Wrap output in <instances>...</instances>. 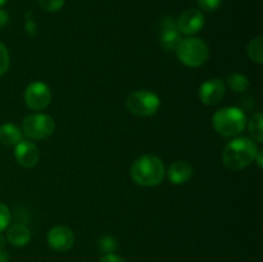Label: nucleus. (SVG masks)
Here are the masks:
<instances>
[{"instance_id": "1", "label": "nucleus", "mask_w": 263, "mask_h": 262, "mask_svg": "<svg viewBox=\"0 0 263 262\" xmlns=\"http://www.w3.org/2000/svg\"><path fill=\"white\" fill-rule=\"evenodd\" d=\"M130 175L135 184L152 188L163 181L166 176V169L161 158L153 154H144L134 161Z\"/></svg>"}, {"instance_id": "2", "label": "nucleus", "mask_w": 263, "mask_h": 262, "mask_svg": "<svg viewBox=\"0 0 263 262\" xmlns=\"http://www.w3.org/2000/svg\"><path fill=\"white\" fill-rule=\"evenodd\" d=\"M258 146L249 138H236L226 144L222 151V162L229 170L240 171L254 162Z\"/></svg>"}, {"instance_id": "3", "label": "nucleus", "mask_w": 263, "mask_h": 262, "mask_svg": "<svg viewBox=\"0 0 263 262\" xmlns=\"http://www.w3.org/2000/svg\"><path fill=\"white\" fill-rule=\"evenodd\" d=\"M212 125L220 135L231 138L244 131L247 126V116L238 107L221 108L213 115Z\"/></svg>"}, {"instance_id": "4", "label": "nucleus", "mask_w": 263, "mask_h": 262, "mask_svg": "<svg viewBox=\"0 0 263 262\" xmlns=\"http://www.w3.org/2000/svg\"><path fill=\"white\" fill-rule=\"evenodd\" d=\"M179 61L186 67L198 68L207 62L210 57V49L204 40L199 38L182 39L176 49Z\"/></svg>"}, {"instance_id": "5", "label": "nucleus", "mask_w": 263, "mask_h": 262, "mask_svg": "<svg viewBox=\"0 0 263 262\" xmlns=\"http://www.w3.org/2000/svg\"><path fill=\"white\" fill-rule=\"evenodd\" d=\"M161 99L158 95L149 90H136L126 99V108L128 112L139 117H151L158 112Z\"/></svg>"}, {"instance_id": "6", "label": "nucleus", "mask_w": 263, "mask_h": 262, "mask_svg": "<svg viewBox=\"0 0 263 262\" xmlns=\"http://www.w3.org/2000/svg\"><path fill=\"white\" fill-rule=\"evenodd\" d=\"M55 130V121L45 113H33L23 118V135L32 140H43L53 135Z\"/></svg>"}, {"instance_id": "7", "label": "nucleus", "mask_w": 263, "mask_h": 262, "mask_svg": "<svg viewBox=\"0 0 263 262\" xmlns=\"http://www.w3.org/2000/svg\"><path fill=\"white\" fill-rule=\"evenodd\" d=\"M26 105L32 110L45 109L51 100L50 87L41 81H33L26 87L23 94Z\"/></svg>"}, {"instance_id": "8", "label": "nucleus", "mask_w": 263, "mask_h": 262, "mask_svg": "<svg viewBox=\"0 0 263 262\" xmlns=\"http://www.w3.org/2000/svg\"><path fill=\"white\" fill-rule=\"evenodd\" d=\"M204 23V14L199 9H187L176 21V27L182 35L193 36L202 30Z\"/></svg>"}, {"instance_id": "9", "label": "nucleus", "mask_w": 263, "mask_h": 262, "mask_svg": "<svg viewBox=\"0 0 263 262\" xmlns=\"http://www.w3.org/2000/svg\"><path fill=\"white\" fill-rule=\"evenodd\" d=\"M226 94V85L221 79H210L199 87V99L205 105H217Z\"/></svg>"}, {"instance_id": "10", "label": "nucleus", "mask_w": 263, "mask_h": 262, "mask_svg": "<svg viewBox=\"0 0 263 262\" xmlns=\"http://www.w3.org/2000/svg\"><path fill=\"white\" fill-rule=\"evenodd\" d=\"M48 244L57 252L69 251L74 244L73 231L63 225L54 226L48 233Z\"/></svg>"}, {"instance_id": "11", "label": "nucleus", "mask_w": 263, "mask_h": 262, "mask_svg": "<svg viewBox=\"0 0 263 262\" xmlns=\"http://www.w3.org/2000/svg\"><path fill=\"white\" fill-rule=\"evenodd\" d=\"M14 157L18 164L26 169H31L37 164L40 159V152L35 143L22 139L17 145H14Z\"/></svg>"}, {"instance_id": "12", "label": "nucleus", "mask_w": 263, "mask_h": 262, "mask_svg": "<svg viewBox=\"0 0 263 262\" xmlns=\"http://www.w3.org/2000/svg\"><path fill=\"white\" fill-rule=\"evenodd\" d=\"M159 39H161V45L166 50H176L179 44L181 43V35L176 27V22L171 17H164L161 21V32H159Z\"/></svg>"}, {"instance_id": "13", "label": "nucleus", "mask_w": 263, "mask_h": 262, "mask_svg": "<svg viewBox=\"0 0 263 262\" xmlns=\"http://www.w3.org/2000/svg\"><path fill=\"white\" fill-rule=\"evenodd\" d=\"M167 177L174 185H182L189 181L194 175V169L186 161H176L167 170Z\"/></svg>"}, {"instance_id": "14", "label": "nucleus", "mask_w": 263, "mask_h": 262, "mask_svg": "<svg viewBox=\"0 0 263 262\" xmlns=\"http://www.w3.org/2000/svg\"><path fill=\"white\" fill-rule=\"evenodd\" d=\"M7 240L14 247H25L31 240V231L23 223H13L7 230Z\"/></svg>"}, {"instance_id": "15", "label": "nucleus", "mask_w": 263, "mask_h": 262, "mask_svg": "<svg viewBox=\"0 0 263 262\" xmlns=\"http://www.w3.org/2000/svg\"><path fill=\"white\" fill-rule=\"evenodd\" d=\"M23 139V133L13 123H4L0 126V143L3 145H17Z\"/></svg>"}, {"instance_id": "16", "label": "nucleus", "mask_w": 263, "mask_h": 262, "mask_svg": "<svg viewBox=\"0 0 263 262\" xmlns=\"http://www.w3.org/2000/svg\"><path fill=\"white\" fill-rule=\"evenodd\" d=\"M262 122H263V115L261 112L256 113V115L248 121L249 135L252 136V140L257 141V143H262L263 141Z\"/></svg>"}, {"instance_id": "17", "label": "nucleus", "mask_w": 263, "mask_h": 262, "mask_svg": "<svg viewBox=\"0 0 263 262\" xmlns=\"http://www.w3.org/2000/svg\"><path fill=\"white\" fill-rule=\"evenodd\" d=\"M248 55L251 58L252 62L254 63L262 64L263 63V36H257V38L252 39L249 41L248 49Z\"/></svg>"}, {"instance_id": "18", "label": "nucleus", "mask_w": 263, "mask_h": 262, "mask_svg": "<svg viewBox=\"0 0 263 262\" xmlns=\"http://www.w3.org/2000/svg\"><path fill=\"white\" fill-rule=\"evenodd\" d=\"M226 82H228V86L235 92H244L249 87L248 77L243 73L229 74Z\"/></svg>"}, {"instance_id": "19", "label": "nucleus", "mask_w": 263, "mask_h": 262, "mask_svg": "<svg viewBox=\"0 0 263 262\" xmlns=\"http://www.w3.org/2000/svg\"><path fill=\"white\" fill-rule=\"evenodd\" d=\"M10 58H9V51H8L7 46L3 43H0V76L5 73L9 68Z\"/></svg>"}, {"instance_id": "20", "label": "nucleus", "mask_w": 263, "mask_h": 262, "mask_svg": "<svg viewBox=\"0 0 263 262\" xmlns=\"http://www.w3.org/2000/svg\"><path fill=\"white\" fill-rule=\"evenodd\" d=\"M40 7L46 12H58L64 5V0H37Z\"/></svg>"}, {"instance_id": "21", "label": "nucleus", "mask_w": 263, "mask_h": 262, "mask_svg": "<svg viewBox=\"0 0 263 262\" xmlns=\"http://www.w3.org/2000/svg\"><path fill=\"white\" fill-rule=\"evenodd\" d=\"M10 218H12V215H10L9 208L4 203L0 202V233H3L9 226Z\"/></svg>"}, {"instance_id": "22", "label": "nucleus", "mask_w": 263, "mask_h": 262, "mask_svg": "<svg viewBox=\"0 0 263 262\" xmlns=\"http://www.w3.org/2000/svg\"><path fill=\"white\" fill-rule=\"evenodd\" d=\"M198 5L205 12H213L221 5V0H198Z\"/></svg>"}, {"instance_id": "23", "label": "nucleus", "mask_w": 263, "mask_h": 262, "mask_svg": "<svg viewBox=\"0 0 263 262\" xmlns=\"http://www.w3.org/2000/svg\"><path fill=\"white\" fill-rule=\"evenodd\" d=\"M99 247H100V249H102L103 252H105L107 254L110 253V252L116 248L115 239L110 238V236H104V238L100 239Z\"/></svg>"}, {"instance_id": "24", "label": "nucleus", "mask_w": 263, "mask_h": 262, "mask_svg": "<svg viewBox=\"0 0 263 262\" xmlns=\"http://www.w3.org/2000/svg\"><path fill=\"white\" fill-rule=\"evenodd\" d=\"M99 262H126L122 257L117 256V254H113V253H108L105 256L102 257Z\"/></svg>"}, {"instance_id": "25", "label": "nucleus", "mask_w": 263, "mask_h": 262, "mask_svg": "<svg viewBox=\"0 0 263 262\" xmlns=\"http://www.w3.org/2000/svg\"><path fill=\"white\" fill-rule=\"evenodd\" d=\"M8 21H9V15H8V13L5 12V10L0 9V28L4 27V26L8 23Z\"/></svg>"}, {"instance_id": "26", "label": "nucleus", "mask_w": 263, "mask_h": 262, "mask_svg": "<svg viewBox=\"0 0 263 262\" xmlns=\"http://www.w3.org/2000/svg\"><path fill=\"white\" fill-rule=\"evenodd\" d=\"M0 262H9V254L4 249H0Z\"/></svg>"}, {"instance_id": "27", "label": "nucleus", "mask_w": 263, "mask_h": 262, "mask_svg": "<svg viewBox=\"0 0 263 262\" xmlns=\"http://www.w3.org/2000/svg\"><path fill=\"white\" fill-rule=\"evenodd\" d=\"M7 241H8L7 238H5V236L0 233V249H3L5 246H7Z\"/></svg>"}, {"instance_id": "28", "label": "nucleus", "mask_w": 263, "mask_h": 262, "mask_svg": "<svg viewBox=\"0 0 263 262\" xmlns=\"http://www.w3.org/2000/svg\"><path fill=\"white\" fill-rule=\"evenodd\" d=\"M254 161H257V163H258L259 167H262V152L258 151V153H257L256 158H254Z\"/></svg>"}, {"instance_id": "29", "label": "nucleus", "mask_w": 263, "mask_h": 262, "mask_svg": "<svg viewBox=\"0 0 263 262\" xmlns=\"http://www.w3.org/2000/svg\"><path fill=\"white\" fill-rule=\"evenodd\" d=\"M5 3H7V0H0V8H2Z\"/></svg>"}]
</instances>
